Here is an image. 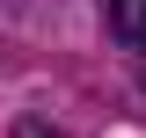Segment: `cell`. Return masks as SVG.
<instances>
[{
    "label": "cell",
    "mask_w": 146,
    "mask_h": 138,
    "mask_svg": "<svg viewBox=\"0 0 146 138\" xmlns=\"http://www.w3.org/2000/svg\"><path fill=\"white\" fill-rule=\"evenodd\" d=\"M110 29L124 51H146V0H110Z\"/></svg>",
    "instance_id": "6da1fadb"
},
{
    "label": "cell",
    "mask_w": 146,
    "mask_h": 138,
    "mask_svg": "<svg viewBox=\"0 0 146 138\" xmlns=\"http://www.w3.org/2000/svg\"><path fill=\"white\" fill-rule=\"evenodd\" d=\"M15 138H66L58 124H44V116H15Z\"/></svg>",
    "instance_id": "7a4b0ae2"
}]
</instances>
